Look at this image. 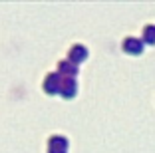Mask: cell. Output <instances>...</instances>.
<instances>
[{
	"label": "cell",
	"mask_w": 155,
	"mask_h": 153,
	"mask_svg": "<svg viewBox=\"0 0 155 153\" xmlns=\"http://www.w3.org/2000/svg\"><path fill=\"white\" fill-rule=\"evenodd\" d=\"M123 50L129 54H141L143 52V42L137 38H125L123 40Z\"/></svg>",
	"instance_id": "1"
},
{
	"label": "cell",
	"mask_w": 155,
	"mask_h": 153,
	"mask_svg": "<svg viewBox=\"0 0 155 153\" xmlns=\"http://www.w3.org/2000/svg\"><path fill=\"white\" fill-rule=\"evenodd\" d=\"M60 91H62L66 98H72L74 91H76V81H74L72 78H68V80H62V84H60Z\"/></svg>",
	"instance_id": "2"
},
{
	"label": "cell",
	"mask_w": 155,
	"mask_h": 153,
	"mask_svg": "<svg viewBox=\"0 0 155 153\" xmlns=\"http://www.w3.org/2000/svg\"><path fill=\"white\" fill-rule=\"evenodd\" d=\"M86 56H87L86 46H82V44H74V46H72V50H70V58H72V60H76V62L84 60Z\"/></svg>",
	"instance_id": "3"
},
{
	"label": "cell",
	"mask_w": 155,
	"mask_h": 153,
	"mask_svg": "<svg viewBox=\"0 0 155 153\" xmlns=\"http://www.w3.org/2000/svg\"><path fill=\"white\" fill-rule=\"evenodd\" d=\"M60 84H62V80H58L56 74H50V76L46 78V81H44V90L46 91H56Z\"/></svg>",
	"instance_id": "4"
},
{
	"label": "cell",
	"mask_w": 155,
	"mask_h": 153,
	"mask_svg": "<svg viewBox=\"0 0 155 153\" xmlns=\"http://www.w3.org/2000/svg\"><path fill=\"white\" fill-rule=\"evenodd\" d=\"M143 36H145L147 42H151V44H153V42H155V26L147 24V26L143 28Z\"/></svg>",
	"instance_id": "5"
},
{
	"label": "cell",
	"mask_w": 155,
	"mask_h": 153,
	"mask_svg": "<svg viewBox=\"0 0 155 153\" xmlns=\"http://www.w3.org/2000/svg\"><path fill=\"white\" fill-rule=\"evenodd\" d=\"M60 72L76 74V66H70V62H60Z\"/></svg>",
	"instance_id": "6"
}]
</instances>
